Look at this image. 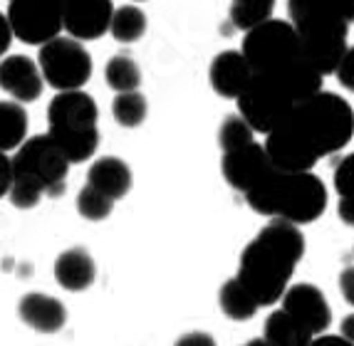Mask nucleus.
<instances>
[{"label":"nucleus","instance_id":"33","mask_svg":"<svg viewBox=\"0 0 354 346\" xmlns=\"http://www.w3.org/2000/svg\"><path fill=\"white\" fill-rule=\"evenodd\" d=\"M10 42H12L10 23H8L6 12H0V59L8 55V50H10Z\"/></svg>","mask_w":354,"mask_h":346},{"label":"nucleus","instance_id":"6","mask_svg":"<svg viewBox=\"0 0 354 346\" xmlns=\"http://www.w3.org/2000/svg\"><path fill=\"white\" fill-rule=\"evenodd\" d=\"M12 186L28 188L45 198L65 193L70 161L48 134L25 139L12 156Z\"/></svg>","mask_w":354,"mask_h":346},{"label":"nucleus","instance_id":"4","mask_svg":"<svg viewBox=\"0 0 354 346\" xmlns=\"http://www.w3.org/2000/svg\"><path fill=\"white\" fill-rule=\"evenodd\" d=\"M288 122L317 159L337 153L354 136V112L349 102L325 89L295 104Z\"/></svg>","mask_w":354,"mask_h":346},{"label":"nucleus","instance_id":"10","mask_svg":"<svg viewBox=\"0 0 354 346\" xmlns=\"http://www.w3.org/2000/svg\"><path fill=\"white\" fill-rule=\"evenodd\" d=\"M8 23L25 45H45L62 32V12L55 0H10Z\"/></svg>","mask_w":354,"mask_h":346},{"label":"nucleus","instance_id":"31","mask_svg":"<svg viewBox=\"0 0 354 346\" xmlns=\"http://www.w3.org/2000/svg\"><path fill=\"white\" fill-rule=\"evenodd\" d=\"M174 346H216V339L206 331H191V334H183Z\"/></svg>","mask_w":354,"mask_h":346},{"label":"nucleus","instance_id":"19","mask_svg":"<svg viewBox=\"0 0 354 346\" xmlns=\"http://www.w3.org/2000/svg\"><path fill=\"white\" fill-rule=\"evenodd\" d=\"M263 339L270 346H310L313 334L300 322L290 317L285 309H278L266 319Z\"/></svg>","mask_w":354,"mask_h":346},{"label":"nucleus","instance_id":"27","mask_svg":"<svg viewBox=\"0 0 354 346\" xmlns=\"http://www.w3.org/2000/svg\"><path fill=\"white\" fill-rule=\"evenodd\" d=\"M255 131L250 129L245 119L238 114V117H228L223 124H221V131H218V144L223 151H233V148H241L245 144L253 141Z\"/></svg>","mask_w":354,"mask_h":346},{"label":"nucleus","instance_id":"38","mask_svg":"<svg viewBox=\"0 0 354 346\" xmlns=\"http://www.w3.org/2000/svg\"><path fill=\"white\" fill-rule=\"evenodd\" d=\"M243 346H266V341H263V339H253V341H248V344H243Z\"/></svg>","mask_w":354,"mask_h":346},{"label":"nucleus","instance_id":"21","mask_svg":"<svg viewBox=\"0 0 354 346\" xmlns=\"http://www.w3.org/2000/svg\"><path fill=\"white\" fill-rule=\"evenodd\" d=\"M218 302L223 314L228 319H233V322H248L250 317H255V311L260 309L258 302L253 300V294L243 287L238 280L225 282L223 287H221Z\"/></svg>","mask_w":354,"mask_h":346},{"label":"nucleus","instance_id":"11","mask_svg":"<svg viewBox=\"0 0 354 346\" xmlns=\"http://www.w3.org/2000/svg\"><path fill=\"white\" fill-rule=\"evenodd\" d=\"M62 30L80 42L100 40L109 32L114 3L112 0H65L62 8Z\"/></svg>","mask_w":354,"mask_h":346},{"label":"nucleus","instance_id":"28","mask_svg":"<svg viewBox=\"0 0 354 346\" xmlns=\"http://www.w3.org/2000/svg\"><path fill=\"white\" fill-rule=\"evenodd\" d=\"M335 191L339 198H354V153H347L335 169Z\"/></svg>","mask_w":354,"mask_h":346},{"label":"nucleus","instance_id":"34","mask_svg":"<svg viewBox=\"0 0 354 346\" xmlns=\"http://www.w3.org/2000/svg\"><path fill=\"white\" fill-rule=\"evenodd\" d=\"M337 213H339V218H342V223H347L354 228V198H339Z\"/></svg>","mask_w":354,"mask_h":346},{"label":"nucleus","instance_id":"15","mask_svg":"<svg viewBox=\"0 0 354 346\" xmlns=\"http://www.w3.org/2000/svg\"><path fill=\"white\" fill-rule=\"evenodd\" d=\"M255 72L250 70L248 59L243 57L241 50H225V52L216 55V59L211 62V79L213 92L223 97V99H236L243 89L248 87V82L253 79Z\"/></svg>","mask_w":354,"mask_h":346},{"label":"nucleus","instance_id":"13","mask_svg":"<svg viewBox=\"0 0 354 346\" xmlns=\"http://www.w3.org/2000/svg\"><path fill=\"white\" fill-rule=\"evenodd\" d=\"M221 171L228 186H233L241 193H248L250 188L258 186L263 178L272 171V164L268 159L266 146L263 144H245L233 151H223V161H221Z\"/></svg>","mask_w":354,"mask_h":346},{"label":"nucleus","instance_id":"3","mask_svg":"<svg viewBox=\"0 0 354 346\" xmlns=\"http://www.w3.org/2000/svg\"><path fill=\"white\" fill-rule=\"evenodd\" d=\"M290 23L295 28L302 57L319 72L335 75L347 50L349 23L337 12L332 0H288Z\"/></svg>","mask_w":354,"mask_h":346},{"label":"nucleus","instance_id":"32","mask_svg":"<svg viewBox=\"0 0 354 346\" xmlns=\"http://www.w3.org/2000/svg\"><path fill=\"white\" fill-rule=\"evenodd\" d=\"M339 289H342V297L354 307V265L344 267L342 275H339Z\"/></svg>","mask_w":354,"mask_h":346},{"label":"nucleus","instance_id":"25","mask_svg":"<svg viewBox=\"0 0 354 346\" xmlns=\"http://www.w3.org/2000/svg\"><path fill=\"white\" fill-rule=\"evenodd\" d=\"M275 0H233L230 3V23L238 30H250L253 25L272 18Z\"/></svg>","mask_w":354,"mask_h":346},{"label":"nucleus","instance_id":"20","mask_svg":"<svg viewBox=\"0 0 354 346\" xmlns=\"http://www.w3.org/2000/svg\"><path fill=\"white\" fill-rule=\"evenodd\" d=\"M28 139V112L12 99H0V151L8 153Z\"/></svg>","mask_w":354,"mask_h":346},{"label":"nucleus","instance_id":"2","mask_svg":"<svg viewBox=\"0 0 354 346\" xmlns=\"http://www.w3.org/2000/svg\"><path fill=\"white\" fill-rule=\"evenodd\" d=\"M248 206L258 215L280 218L292 225L315 223L327 208V188L313 171L272 169L258 186L245 193Z\"/></svg>","mask_w":354,"mask_h":346},{"label":"nucleus","instance_id":"18","mask_svg":"<svg viewBox=\"0 0 354 346\" xmlns=\"http://www.w3.org/2000/svg\"><path fill=\"white\" fill-rule=\"evenodd\" d=\"M87 183L117 203L131 191V169L117 156H104L89 166Z\"/></svg>","mask_w":354,"mask_h":346},{"label":"nucleus","instance_id":"17","mask_svg":"<svg viewBox=\"0 0 354 346\" xmlns=\"http://www.w3.org/2000/svg\"><path fill=\"white\" fill-rule=\"evenodd\" d=\"M97 277V265L84 247H70L55 260V280L67 292H82Z\"/></svg>","mask_w":354,"mask_h":346},{"label":"nucleus","instance_id":"8","mask_svg":"<svg viewBox=\"0 0 354 346\" xmlns=\"http://www.w3.org/2000/svg\"><path fill=\"white\" fill-rule=\"evenodd\" d=\"M42 82L50 84L57 92L67 89H82L95 72L92 55L84 50V45L75 37H53L50 42L40 45L37 55Z\"/></svg>","mask_w":354,"mask_h":346},{"label":"nucleus","instance_id":"30","mask_svg":"<svg viewBox=\"0 0 354 346\" xmlns=\"http://www.w3.org/2000/svg\"><path fill=\"white\" fill-rule=\"evenodd\" d=\"M10 186H12V161L8 159V153L0 151V198H6Z\"/></svg>","mask_w":354,"mask_h":346},{"label":"nucleus","instance_id":"14","mask_svg":"<svg viewBox=\"0 0 354 346\" xmlns=\"http://www.w3.org/2000/svg\"><path fill=\"white\" fill-rule=\"evenodd\" d=\"M0 89L18 104L40 99L45 82L35 59L25 55H8L0 59Z\"/></svg>","mask_w":354,"mask_h":346},{"label":"nucleus","instance_id":"7","mask_svg":"<svg viewBox=\"0 0 354 346\" xmlns=\"http://www.w3.org/2000/svg\"><path fill=\"white\" fill-rule=\"evenodd\" d=\"M241 52L255 75H266V72L283 70L290 62L302 57V47L290 20L268 18L245 30Z\"/></svg>","mask_w":354,"mask_h":346},{"label":"nucleus","instance_id":"29","mask_svg":"<svg viewBox=\"0 0 354 346\" xmlns=\"http://www.w3.org/2000/svg\"><path fill=\"white\" fill-rule=\"evenodd\" d=\"M335 75H337V82L342 84L347 92L354 94V45L344 50V55H342V59H339V65H337Z\"/></svg>","mask_w":354,"mask_h":346},{"label":"nucleus","instance_id":"5","mask_svg":"<svg viewBox=\"0 0 354 346\" xmlns=\"http://www.w3.org/2000/svg\"><path fill=\"white\" fill-rule=\"evenodd\" d=\"M97 119H100L97 102L84 89L57 92L50 102L48 136L62 148L70 164H82L95 156L100 146Z\"/></svg>","mask_w":354,"mask_h":346},{"label":"nucleus","instance_id":"26","mask_svg":"<svg viewBox=\"0 0 354 346\" xmlns=\"http://www.w3.org/2000/svg\"><path fill=\"white\" fill-rule=\"evenodd\" d=\"M112 208H114V200L106 198L104 193H100L89 183L77 193V211H80L82 218H87V220H104V218H109Z\"/></svg>","mask_w":354,"mask_h":346},{"label":"nucleus","instance_id":"12","mask_svg":"<svg viewBox=\"0 0 354 346\" xmlns=\"http://www.w3.org/2000/svg\"><path fill=\"white\" fill-rule=\"evenodd\" d=\"M280 300H283V309L295 322H300L313 336L325 334L330 329L332 309L327 305L322 289H317L315 285H307V282L292 285V287L285 289Z\"/></svg>","mask_w":354,"mask_h":346},{"label":"nucleus","instance_id":"1","mask_svg":"<svg viewBox=\"0 0 354 346\" xmlns=\"http://www.w3.org/2000/svg\"><path fill=\"white\" fill-rule=\"evenodd\" d=\"M302 255H305V238L300 233V225L272 218L241 253L236 280L253 294L258 307L275 305L288 289L290 277Z\"/></svg>","mask_w":354,"mask_h":346},{"label":"nucleus","instance_id":"37","mask_svg":"<svg viewBox=\"0 0 354 346\" xmlns=\"http://www.w3.org/2000/svg\"><path fill=\"white\" fill-rule=\"evenodd\" d=\"M339 336L347 339L349 344H354V314H347L342 319V329H339Z\"/></svg>","mask_w":354,"mask_h":346},{"label":"nucleus","instance_id":"16","mask_svg":"<svg viewBox=\"0 0 354 346\" xmlns=\"http://www.w3.org/2000/svg\"><path fill=\"white\" fill-rule=\"evenodd\" d=\"M20 319L28 327H32L40 334H55L65 327L67 322V309L65 305L50 294L30 292L20 300Z\"/></svg>","mask_w":354,"mask_h":346},{"label":"nucleus","instance_id":"24","mask_svg":"<svg viewBox=\"0 0 354 346\" xmlns=\"http://www.w3.org/2000/svg\"><path fill=\"white\" fill-rule=\"evenodd\" d=\"M104 79L117 94L134 92V89H139V84H142V70H139V65H136L131 57L117 55V57H112L106 62Z\"/></svg>","mask_w":354,"mask_h":346},{"label":"nucleus","instance_id":"39","mask_svg":"<svg viewBox=\"0 0 354 346\" xmlns=\"http://www.w3.org/2000/svg\"><path fill=\"white\" fill-rule=\"evenodd\" d=\"M136 3H139V0H136Z\"/></svg>","mask_w":354,"mask_h":346},{"label":"nucleus","instance_id":"23","mask_svg":"<svg viewBox=\"0 0 354 346\" xmlns=\"http://www.w3.org/2000/svg\"><path fill=\"white\" fill-rule=\"evenodd\" d=\"M149 104L147 97H144L139 89L134 92H119L112 102V117L119 126L124 129H134V126H142L144 119H147Z\"/></svg>","mask_w":354,"mask_h":346},{"label":"nucleus","instance_id":"35","mask_svg":"<svg viewBox=\"0 0 354 346\" xmlns=\"http://www.w3.org/2000/svg\"><path fill=\"white\" fill-rule=\"evenodd\" d=\"M337 8V12L342 15L347 23H354V0H332Z\"/></svg>","mask_w":354,"mask_h":346},{"label":"nucleus","instance_id":"9","mask_svg":"<svg viewBox=\"0 0 354 346\" xmlns=\"http://www.w3.org/2000/svg\"><path fill=\"white\" fill-rule=\"evenodd\" d=\"M241 117L253 131L268 134L295 109V99L275 75H253L248 87L236 97Z\"/></svg>","mask_w":354,"mask_h":346},{"label":"nucleus","instance_id":"36","mask_svg":"<svg viewBox=\"0 0 354 346\" xmlns=\"http://www.w3.org/2000/svg\"><path fill=\"white\" fill-rule=\"evenodd\" d=\"M310 346H354V344H349L342 336H317V339L310 341Z\"/></svg>","mask_w":354,"mask_h":346},{"label":"nucleus","instance_id":"22","mask_svg":"<svg viewBox=\"0 0 354 346\" xmlns=\"http://www.w3.org/2000/svg\"><path fill=\"white\" fill-rule=\"evenodd\" d=\"M109 32L117 42L131 45V42L142 40L144 32H147V15H144L142 8L136 6L114 8L112 20H109Z\"/></svg>","mask_w":354,"mask_h":346}]
</instances>
